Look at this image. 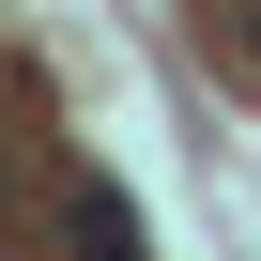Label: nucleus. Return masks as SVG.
I'll return each instance as SVG.
<instances>
[{
    "mask_svg": "<svg viewBox=\"0 0 261 261\" xmlns=\"http://www.w3.org/2000/svg\"><path fill=\"white\" fill-rule=\"evenodd\" d=\"M62 230H77V261H139V215H123V185H77V200H62Z\"/></svg>",
    "mask_w": 261,
    "mask_h": 261,
    "instance_id": "obj_1",
    "label": "nucleus"
}]
</instances>
